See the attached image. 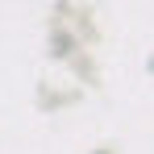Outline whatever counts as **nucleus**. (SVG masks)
I'll return each mask as SVG.
<instances>
[{
	"instance_id": "f257e3e1",
	"label": "nucleus",
	"mask_w": 154,
	"mask_h": 154,
	"mask_svg": "<svg viewBox=\"0 0 154 154\" xmlns=\"http://www.w3.org/2000/svg\"><path fill=\"white\" fill-rule=\"evenodd\" d=\"M92 154H108V150H92Z\"/></svg>"
}]
</instances>
